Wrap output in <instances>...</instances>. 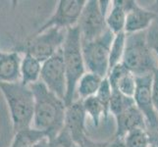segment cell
I'll return each mask as SVG.
<instances>
[{
  "instance_id": "obj_1",
  "label": "cell",
  "mask_w": 158,
  "mask_h": 147,
  "mask_svg": "<svg viewBox=\"0 0 158 147\" xmlns=\"http://www.w3.org/2000/svg\"><path fill=\"white\" fill-rule=\"evenodd\" d=\"M31 88L35 96L32 128L41 130L48 138L52 139L64 129L67 105L40 80L31 85Z\"/></svg>"
},
{
  "instance_id": "obj_2",
  "label": "cell",
  "mask_w": 158,
  "mask_h": 147,
  "mask_svg": "<svg viewBox=\"0 0 158 147\" xmlns=\"http://www.w3.org/2000/svg\"><path fill=\"white\" fill-rule=\"evenodd\" d=\"M2 93L9 110L13 133L31 128L35 113V96L31 86L18 83H0Z\"/></svg>"
},
{
  "instance_id": "obj_3",
  "label": "cell",
  "mask_w": 158,
  "mask_h": 147,
  "mask_svg": "<svg viewBox=\"0 0 158 147\" xmlns=\"http://www.w3.org/2000/svg\"><path fill=\"white\" fill-rule=\"evenodd\" d=\"M62 53L67 77V93L65 97V103L68 106L75 101L77 84L86 72L81 48V34L77 26L67 30L66 39L62 46Z\"/></svg>"
},
{
  "instance_id": "obj_4",
  "label": "cell",
  "mask_w": 158,
  "mask_h": 147,
  "mask_svg": "<svg viewBox=\"0 0 158 147\" xmlns=\"http://www.w3.org/2000/svg\"><path fill=\"white\" fill-rule=\"evenodd\" d=\"M148 41L146 31L126 34V47L122 64L135 77L153 74L158 69L156 59Z\"/></svg>"
},
{
  "instance_id": "obj_5",
  "label": "cell",
  "mask_w": 158,
  "mask_h": 147,
  "mask_svg": "<svg viewBox=\"0 0 158 147\" xmlns=\"http://www.w3.org/2000/svg\"><path fill=\"white\" fill-rule=\"evenodd\" d=\"M67 30L51 28L40 34H32L24 41L19 42L13 51L20 54H30L41 63L51 58L62 48Z\"/></svg>"
},
{
  "instance_id": "obj_6",
  "label": "cell",
  "mask_w": 158,
  "mask_h": 147,
  "mask_svg": "<svg viewBox=\"0 0 158 147\" xmlns=\"http://www.w3.org/2000/svg\"><path fill=\"white\" fill-rule=\"evenodd\" d=\"M112 1L89 0L81 14L77 27L80 30L81 43L100 37L108 30L106 25L107 8Z\"/></svg>"
},
{
  "instance_id": "obj_7",
  "label": "cell",
  "mask_w": 158,
  "mask_h": 147,
  "mask_svg": "<svg viewBox=\"0 0 158 147\" xmlns=\"http://www.w3.org/2000/svg\"><path fill=\"white\" fill-rule=\"evenodd\" d=\"M115 35L107 30L100 37L81 43L86 72H91L105 79L109 71V55Z\"/></svg>"
},
{
  "instance_id": "obj_8",
  "label": "cell",
  "mask_w": 158,
  "mask_h": 147,
  "mask_svg": "<svg viewBox=\"0 0 158 147\" xmlns=\"http://www.w3.org/2000/svg\"><path fill=\"white\" fill-rule=\"evenodd\" d=\"M85 2V0H60L53 14L36 30L35 34H40L51 28L68 30L76 27Z\"/></svg>"
},
{
  "instance_id": "obj_9",
  "label": "cell",
  "mask_w": 158,
  "mask_h": 147,
  "mask_svg": "<svg viewBox=\"0 0 158 147\" xmlns=\"http://www.w3.org/2000/svg\"><path fill=\"white\" fill-rule=\"evenodd\" d=\"M40 81L51 92L65 101L67 93V77L62 48L55 55L42 63Z\"/></svg>"
},
{
  "instance_id": "obj_10",
  "label": "cell",
  "mask_w": 158,
  "mask_h": 147,
  "mask_svg": "<svg viewBox=\"0 0 158 147\" xmlns=\"http://www.w3.org/2000/svg\"><path fill=\"white\" fill-rule=\"evenodd\" d=\"M152 80L153 74L135 77L137 88L133 97L135 105L143 114L148 128L154 126L158 122V114L155 111L152 101Z\"/></svg>"
},
{
  "instance_id": "obj_11",
  "label": "cell",
  "mask_w": 158,
  "mask_h": 147,
  "mask_svg": "<svg viewBox=\"0 0 158 147\" xmlns=\"http://www.w3.org/2000/svg\"><path fill=\"white\" fill-rule=\"evenodd\" d=\"M86 113L83 100H75L66 108L64 129L69 133L74 142L80 145L88 138L86 135Z\"/></svg>"
},
{
  "instance_id": "obj_12",
  "label": "cell",
  "mask_w": 158,
  "mask_h": 147,
  "mask_svg": "<svg viewBox=\"0 0 158 147\" xmlns=\"http://www.w3.org/2000/svg\"><path fill=\"white\" fill-rule=\"evenodd\" d=\"M127 11L126 34L146 31L156 19V14L150 9H145L134 0H124Z\"/></svg>"
},
{
  "instance_id": "obj_13",
  "label": "cell",
  "mask_w": 158,
  "mask_h": 147,
  "mask_svg": "<svg viewBox=\"0 0 158 147\" xmlns=\"http://www.w3.org/2000/svg\"><path fill=\"white\" fill-rule=\"evenodd\" d=\"M116 122V130L114 138L123 139L128 133L135 129H145L146 120L143 114L139 111L137 105H133L123 111L116 117H114Z\"/></svg>"
},
{
  "instance_id": "obj_14",
  "label": "cell",
  "mask_w": 158,
  "mask_h": 147,
  "mask_svg": "<svg viewBox=\"0 0 158 147\" xmlns=\"http://www.w3.org/2000/svg\"><path fill=\"white\" fill-rule=\"evenodd\" d=\"M106 78L112 89H115L128 97H134L135 88H137L135 76L122 63L109 70Z\"/></svg>"
},
{
  "instance_id": "obj_15",
  "label": "cell",
  "mask_w": 158,
  "mask_h": 147,
  "mask_svg": "<svg viewBox=\"0 0 158 147\" xmlns=\"http://www.w3.org/2000/svg\"><path fill=\"white\" fill-rule=\"evenodd\" d=\"M21 54L13 50L0 56V83L11 84L21 80Z\"/></svg>"
},
{
  "instance_id": "obj_16",
  "label": "cell",
  "mask_w": 158,
  "mask_h": 147,
  "mask_svg": "<svg viewBox=\"0 0 158 147\" xmlns=\"http://www.w3.org/2000/svg\"><path fill=\"white\" fill-rule=\"evenodd\" d=\"M127 11L124 0H114L106 15V25L114 35L125 32Z\"/></svg>"
},
{
  "instance_id": "obj_17",
  "label": "cell",
  "mask_w": 158,
  "mask_h": 147,
  "mask_svg": "<svg viewBox=\"0 0 158 147\" xmlns=\"http://www.w3.org/2000/svg\"><path fill=\"white\" fill-rule=\"evenodd\" d=\"M42 63L30 54H24L21 61V83L31 86L40 80Z\"/></svg>"
},
{
  "instance_id": "obj_18",
  "label": "cell",
  "mask_w": 158,
  "mask_h": 147,
  "mask_svg": "<svg viewBox=\"0 0 158 147\" xmlns=\"http://www.w3.org/2000/svg\"><path fill=\"white\" fill-rule=\"evenodd\" d=\"M104 80L100 76L91 72H85V74L81 78L77 84L76 92L79 95V99H86V98L95 96L99 90L102 80Z\"/></svg>"
},
{
  "instance_id": "obj_19",
  "label": "cell",
  "mask_w": 158,
  "mask_h": 147,
  "mask_svg": "<svg viewBox=\"0 0 158 147\" xmlns=\"http://www.w3.org/2000/svg\"><path fill=\"white\" fill-rule=\"evenodd\" d=\"M47 137L46 134L35 128H28L14 133V138L10 147H31L42 138Z\"/></svg>"
},
{
  "instance_id": "obj_20",
  "label": "cell",
  "mask_w": 158,
  "mask_h": 147,
  "mask_svg": "<svg viewBox=\"0 0 158 147\" xmlns=\"http://www.w3.org/2000/svg\"><path fill=\"white\" fill-rule=\"evenodd\" d=\"M83 104L86 115L91 119L94 127L98 128L100 126L102 119H104L105 121L108 120L105 109L96 96H91L84 99Z\"/></svg>"
},
{
  "instance_id": "obj_21",
  "label": "cell",
  "mask_w": 158,
  "mask_h": 147,
  "mask_svg": "<svg viewBox=\"0 0 158 147\" xmlns=\"http://www.w3.org/2000/svg\"><path fill=\"white\" fill-rule=\"evenodd\" d=\"M125 47H126V32L115 35L110 48L109 55V70L116 65L122 63ZM109 72V71H108Z\"/></svg>"
},
{
  "instance_id": "obj_22",
  "label": "cell",
  "mask_w": 158,
  "mask_h": 147,
  "mask_svg": "<svg viewBox=\"0 0 158 147\" xmlns=\"http://www.w3.org/2000/svg\"><path fill=\"white\" fill-rule=\"evenodd\" d=\"M127 147H151L150 137L145 129H135L128 133L123 138Z\"/></svg>"
},
{
  "instance_id": "obj_23",
  "label": "cell",
  "mask_w": 158,
  "mask_h": 147,
  "mask_svg": "<svg viewBox=\"0 0 158 147\" xmlns=\"http://www.w3.org/2000/svg\"><path fill=\"white\" fill-rule=\"evenodd\" d=\"M135 100L133 97H128L119 91L112 89V97L110 101V114L113 117H116L121 114L127 108L135 105Z\"/></svg>"
},
{
  "instance_id": "obj_24",
  "label": "cell",
  "mask_w": 158,
  "mask_h": 147,
  "mask_svg": "<svg viewBox=\"0 0 158 147\" xmlns=\"http://www.w3.org/2000/svg\"><path fill=\"white\" fill-rule=\"evenodd\" d=\"M95 96L97 97V99L101 102V104L105 109L107 117H109V115H111L110 114V101H111V97H112V88H111L110 84H109L107 78H105L102 80L100 88L98 91H97Z\"/></svg>"
},
{
  "instance_id": "obj_25",
  "label": "cell",
  "mask_w": 158,
  "mask_h": 147,
  "mask_svg": "<svg viewBox=\"0 0 158 147\" xmlns=\"http://www.w3.org/2000/svg\"><path fill=\"white\" fill-rule=\"evenodd\" d=\"M50 147H76L77 144L71 137V135L66 129H63L55 137L49 139Z\"/></svg>"
},
{
  "instance_id": "obj_26",
  "label": "cell",
  "mask_w": 158,
  "mask_h": 147,
  "mask_svg": "<svg viewBox=\"0 0 158 147\" xmlns=\"http://www.w3.org/2000/svg\"><path fill=\"white\" fill-rule=\"evenodd\" d=\"M152 101L155 111L158 114V69L154 71L153 80H152Z\"/></svg>"
},
{
  "instance_id": "obj_27",
  "label": "cell",
  "mask_w": 158,
  "mask_h": 147,
  "mask_svg": "<svg viewBox=\"0 0 158 147\" xmlns=\"http://www.w3.org/2000/svg\"><path fill=\"white\" fill-rule=\"evenodd\" d=\"M150 137L151 147H158V122L152 127L146 129Z\"/></svg>"
},
{
  "instance_id": "obj_28",
  "label": "cell",
  "mask_w": 158,
  "mask_h": 147,
  "mask_svg": "<svg viewBox=\"0 0 158 147\" xmlns=\"http://www.w3.org/2000/svg\"><path fill=\"white\" fill-rule=\"evenodd\" d=\"M109 143L110 142H108V141H95L88 137L85 138L83 143L77 145L76 147H108Z\"/></svg>"
},
{
  "instance_id": "obj_29",
  "label": "cell",
  "mask_w": 158,
  "mask_h": 147,
  "mask_svg": "<svg viewBox=\"0 0 158 147\" xmlns=\"http://www.w3.org/2000/svg\"><path fill=\"white\" fill-rule=\"evenodd\" d=\"M31 147H50V140L48 137H44L40 140L39 142H36L35 145H32Z\"/></svg>"
},
{
  "instance_id": "obj_30",
  "label": "cell",
  "mask_w": 158,
  "mask_h": 147,
  "mask_svg": "<svg viewBox=\"0 0 158 147\" xmlns=\"http://www.w3.org/2000/svg\"><path fill=\"white\" fill-rule=\"evenodd\" d=\"M108 147H127L125 145L123 139H118V138H114L112 142L109 143Z\"/></svg>"
},
{
  "instance_id": "obj_31",
  "label": "cell",
  "mask_w": 158,
  "mask_h": 147,
  "mask_svg": "<svg viewBox=\"0 0 158 147\" xmlns=\"http://www.w3.org/2000/svg\"><path fill=\"white\" fill-rule=\"evenodd\" d=\"M153 50H154V52H155V54H156V57H157V59H158V46L154 47V48H153Z\"/></svg>"
},
{
  "instance_id": "obj_32",
  "label": "cell",
  "mask_w": 158,
  "mask_h": 147,
  "mask_svg": "<svg viewBox=\"0 0 158 147\" xmlns=\"http://www.w3.org/2000/svg\"><path fill=\"white\" fill-rule=\"evenodd\" d=\"M3 53H4V51H1V50H0V56H2V55H3Z\"/></svg>"
}]
</instances>
